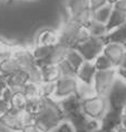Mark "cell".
<instances>
[{
  "label": "cell",
  "instance_id": "obj_1",
  "mask_svg": "<svg viewBox=\"0 0 126 132\" xmlns=\"http://www.w3.org/2000/svg\"><path fill=\"white\" fill-rule=\"evenodd\" d=\"M32 119L34 123L41 130L49 132L65 121V114L57 100L54 97H41L39 110L32 115Z\"/></svg>",
  "mask_w": 126,
  "mask_h": 132
},
{
  "label": "cell",
  "instance_id": "obj_2",
  "mask_svg": "<svg viewBox=\"0 0 126 132\" xmlns=\"http://www.w3.org/2000/svg\"><path fill=\"white\" fill-rule=\"evenodd\" d=\"M91 37L85 27L77 25L75 21L67 19L58 31V38L60 44L67 46L68 48H75L79 43Z\"/></svg>",
  "mask_w": 126,
  "mask_h": 132
},
{
  "label": "cell",
  "instance_id": "obj_3",
  "mask_svg": "<svg viewBox=\"0 0 126 132\" xmlns=\"http://www.w3.org/2000/svg\"><path fill=\"white\" fill-rule=\"evenodd\" d=\"M34 122L32 114L26 112L25 110H15L10 109L0 117V124L6 127L12 132H20L26 124Z\"/></svg>",
  "mask_w": 126,
  "mask_h": 132
},
{
  "label": "cell",
  "instance_id": "obj_4",
  "mask_svg": "<svg viewBox=\"0 0 126 132\" xmlns=\"http://www.w3.org/2000/svg\"><path fill=\"white\" fill-rule=\"evenodd\" d=\"M106 101L108 104V109L122 111L126 106V81L116 76L111 90H109Z\"/></svg>",
  "mask_w": 126,
  "mask_h": 132
},
{
  "label": "cell",
  "instance_id": "obj_5",
  "mask_svg": "<svg viewBox=\"0 0 126 132\" xmlns=\"http://www.w3.org/2000/svg\"><path fill=\"white\" fill-rule=\"evenodd\" d=\"M108 109L106 97L94 95L92 97L82 100V110L89 119L99 121Z\"/></svg>",
  "mask_w": 126,
  "mask_h": 132
},
{
  "label": "cell",
  "instance_id": "obj_6",
  "mask_svg": "<svg viewBox=\"0 0 126 132\" xmlns=\"http://www.w3.org/2000/svg\"><path fill=\"white\" fill-rule=\"evenodd\" d=\"M65 120L70 123L75 132H91L101 128L99 121L89 119L82 109L65 115Z\"/></svg>",
  "mask_w": 126,
  "mask_h": 132
},
{
  "label": "cell",
  "instance_id": "obj_7",
  "mask_svg": "<svg viewBox=\"0 0 126 132\" xmlns=\"http://www.w3.org/2000/svg\"><path fill=\"white\" fill-rule=\"evenodd\" d=\"M104 40L103 38L88 37L84 42L79 43L75 49L83 56V58L87 62H94L104 49Z\"/></svg>",
  "mask_w": 126,
  "mask_h": 132
},
{
  "label": "cell",
  "instance_id": "obj_8",
  "mask_svg": "<svg viewBox=\"0 0 126 132\" xmlns=\"http://www.w3.org/2000/svg\"><path fill=\"white\" fill-rule=\"evenodd\" d=\"M116 76H117L116 68L96 72V74L94 76V82H93V86L95 88L96 94L103 97L107 96Z\"/></svg>",
  "mask_w": 126,
  "mask_h": 132
},
{
  "label": "cell",
  "instance_id": "obj_9",
  "mask_svg": "<svg viewBox=\"0 0 126 132\" xmlns=\"http://www.w3.org/2000/svg\"><path fill=\"white\" fill-rule=\"evenodd\" d=\"M79 81L77 77H71V76H60L56 81L55 83V92L52 97L55 100H62V98L70 96V95L76 94L77 92Z\"/></svg>",
  "mask_w": 126,
  "mask_h": 132
},
{
  "label": "cell",
  "instance_id": "obj_10",
  "mask_svg": "<svg viewBox=\"0 0 126 132\" xmlns=\"http://www.w3.org/2000/svg\"><path fill=\"white\" fill-rule=\"evenodd\" d=\"M123 122V112L113 110V109H107L103 118L99 120V125L101 129L105 132L107 131H115L117 128L122 125Z\"/></svg>",
  "mask_w": 126,
  "mask_h": 132
},
{
  "label": "cell",
  "instance_id": "obj_11",
  "mask_svg": "<svg viewBox=\"0 0 126 132\" xmlns=\"http://www.w3.org/2000/svg\"><path fill=\"white\" fill-rule=\"evenodd\" d=\"M125 53L126 51L124 46L117 44V43H105L104 49H103V54L111 61L114 68L119 67L123 58H124Z\"/></svg>",
  "mask_w": 126,
  "mask_h": 132
},
{
  "label": "cell",
  "instance_id": "obj_12",
  "mask_svg": "<svg viewBox=\"0 0 126 132\" xmlns=\"http://www.w3.org/2000/svg\"><path fill=\"white\" fill-rule=\"evenodd\" d=\"M29 82V76L25 71H18L17 73L6 77V85L14 93H21L22 88Z\"/></svg>",
  "mask_w": 126,
  "mask_h": 132
},
{
  "label": "cell",
  "instance_id": "obj_13",
  "mask_svg": "<svg viewBox=\"0 0 126 132\" xmlns=\"http://www.w3.org/2000/svg\"><path fill=\"white\" fill-rule=\"evenodd\" d=\"M66 10L68 14V19H75L79 15L91 10L88 0H67Z\"/></svg>",
  "mask_w": 126,
  "mask_h": 132
},
{
  "label": "cell",
  "instance_id": "obj_14",
  "mask_svg": "<svg viewBox=\"0 0 126 132\" xmlns=\"http://www.w3.org/2000/svg\"><path fill=\"white\" fill-rule=\"evenodd\" d=\"M96 72H97V70H96V67L94 65V62L85 61L83 63V65L78 68L76 77H77V80L79 82H82V83L93 84Z\"/></svg>",
  "mask_w": 126,
  "mask_h": 132
},
{
  "label": "cell",
  "instance_id": "obj_15",
  "mask_svg": "<svg viewBox=\"0 0 126 132\" xmlns=\"http://www.w3.org/2000/svg\"><path fill=\"white\" fill-rule=\"evenodd\" d=\"M18 71H21V68L17 61L11 56V53L10 55H8L7 57L2 58L0 61V75H2L5 78L11 74L17 73Z\"/></svg>",
  "mask_w": 126,
  "mask_h": 132
},
{
  "label": "cell",
  "instance_id": "obj_16",
  "mask_svg": "<svg viewBox=\"0 0 126 132\" xmlns=\"http://www.w3.org/2000/svg\"><path fill=\"white\" fill-rule=\"evenodd\" d=\"M58 103L60 105L65 115L82 109V100L79 98L77 94L70 95V96H67V97L62 98V100H59Z\"/></svg>",
  "mask_w": 126,
  "mask_h": 132
},
{
  "label": "cell",
  "instance_id": "obj_17",
  "mask_svg": "<svg viewBox=\"0 0 126 132\" xmlns=\"http://www.w3.org/2000/svg\"><path fill=\"white\" fill-rule=\"evenodd\" d=\"M105 43H117V44L124 45L126 43V21L118 28L107 32V35L103 38Z\"/></svg>",
  "mask_w": 126,
  "mask_h": 132
},
{
  "label": "cell",
  "instance_id": "obj_18",
  "mask_svg": "<svg viewBox=\"0 0 126 132\" xmlns=\"http://www.w3.org/2000/svg\"><path fill=\"white\" fill-rule=\"evenodd\" d=\"M59 42L58 31L54 29H44L39 32L37 37V45L38 46H52Z\"/></svg>",
  "mask_w": 126,
  "mask_h": 132
},
{
  "label": "cell",
  "instance_id": "obj_19",
  "mask_svg": "<svg viewBox=\"0 0 126 132\" xmlns=\"http://www.w3.org/2000/svg\"><path fill=\"white\" fill-rule=\"evenodd\" d=\"M126 21V12L117 10L113 7L112 14L109 16V19L106 22V29H107V32L114 30V29L118 28L119 26H122L124 22Z\"/></svg>",
  "mask_w": 126,
  "mask_h": 132
},
{
  "label": "cell",
  "instance_id": "obj_20",
  "mask_svg": "<svg viewBox=\"0 0 126 132\" xmlns=\"http://www.w3.org/2000/svg\"><path fill=\"white\" fill-rule=\"evenodd\" d=\"M40 72H41V77L44 83H56V81L60 77V72H59V68L57 65L40 66Z\"/></svg>",
  "mask_w": 126,
  "mask_h": 132
},
{
  "label": "cell",
  "instance_id": "obj_21",
  "mask_svg": "<svg viewBox=\"0 0 126 132\" xmlns=\"http://www.w3.org/2000/svg\"><path fill=\"white\" fill-rule=\"evenodd\" d=\"M86 30L89 34L91 37H96V38H104L107 35V29H106V25L102 24V22L91 20V22L86 26Z\"/></svg>",
  "mask_w": 126,
  "mask_h": 132
},
{
  "label": "cell",
  "instance_id": "obj_22",
  "mask_svg": "<svg viewBox=\"0 0 126 132\" xmlns=\"http://www.w3.org/2000/svg\"><path fill=\"white\" fill-rule=\"evenodd\" d=\"M65 61L67 62L74 70H76V72H77L78 68L80 67V66L83 65V63L85 62V59L83 58V56L79 54L75 48H69L67 54H66Z\"/></svg>",
  "mask_w": 126,
  "mask_h": 132
},
{
  "label": "cell",
  "instance_id": "obj_23",
  "mask_svg": "<svg viewBox=\"0 0 126 132\" xmlns=\"http://www.w3.org/2000/svg\"><path fill=\"white\" fill-rule=\"evenodd\" d=\"M112 10H113V5L111 4H107L101 8L96 9L95 11H93V20L106 25V22L109 19V16L112 14Z\"/></svg>",
  "mask_w": 126,
  "mask_h": 132
},
{
  "label": "cell",
  "instance_id": "obj_24",
  "mask_svg": "<svg viewBox=\"0 0 126 132\" xmlns=\"http://www.w3.org/2000/svg\"><path fill=\"white\" fill-rule=\"evenodd\" d=\"M21 93L24 94L26 98H32V97H41L40 94V84H36L28 82L24 86Z\"/></svg>",
  "mask_w": 126,
  "mask_h": 132
},
{
  "label": "cell",
  "instance_id": "obj_25",
  "mask_svg": "<svg viewBox=\"0 0 126 132\" xmlns=\"http://www.w3.org/2000/svg\"><path fill=\"white\" fill-rule=\"evenodd\" d=\"M76 94L78 95L80 100H85V98H88V97H92L94 95H96V92H95V88L93 86V84H86V83L79 82Z\"/></svg>",
  "mask_w": 126,
  "mask_h": 132
},
{
  "label": "cell",
  "instance_id": "obj_26",
  "mask_svg": "<svg viewBox=\"0 0 126 132\" xmlns=\"http://www.w3.org/2000/svg\"><path fill=\"white\" fill-rule=\"evenodd\" d=\"M26 105V97L22 93H14L10 102H9V106L10 109L15 110H25Z\"/></svg>",
  "mask_w": 126,
  "mask_h": 132
},
{
  "label": "cell",
  "instance_id": "obj_27",
  "mask_svg": "<svg viewBox=\"0 0 126 132\" xmlns=\"http://www.w3.org/2000/svg\"><path fill=\"white\" fill-rule=\"evenodd\" d=\"M94 65L97 71H105V70H111L114 68V66L111 63V61L106 57L104 54H101L94 61Z\"/></svg>",
  "mask_w": 126,
  "mask_h": 132
},
{
  "label": "cell",
  "instance_id": "obj_28",
  "mask_svg": "<svg viewBox=\"0 0 126 132\" xmlns=\"http://www.w3.org/2000/svg\"><path fill=\"white\" fill-rule=\"evenodd\" d=\"M41 103V97H32V98H26V105L25 111L34 115L36 112L39 110Z\"/></svg>",
  "mask_w": 126,
  "mask_h": 132
},
{
  "label": "cell",
  "instance_id": "obj_29",
  "mask_svg": "<svg viewBox=\"0 0 126 132\" xmlns=\"http://www.w3.org/2000/svg\"><path fill=\"white\" fill-rule=\"evenodd\" d=\"M58 68H59V72H60V76H71V77H76V74L77 72L76 70L71 67L70 65L68 64L67 62L65 61H61L59 64H57Z\"/></svg>",
  "mask_w": 126,
  "mask_h": 132
},
{
  "label": "cell",
  "instance_id": "obj_30",
  "mask_svg": "<svg viewBox=\"0 0 126 132\" xmlns=\"http://www.w3.org/2000/svg\"><path fill=\"white\" fill-rule=\"evenodd\" d=\"M55 83H40V94L41 97H52L55 92Z\"/></svg>",
  "mask_w": 126,
  "mask_h": 132
},
{
  "label": "cell",
  "instance_id": "obj_31",
  "mask_svg": "<svg viewBox=\"0 0 126 132\" xmlns=\"http://www.w3.org/2000/svg\"><path fill=\"white\" fill-rule=\"evenodd\" d=\"M49 132H75V131L70 125V123L65 120L64 122H61L58 127H56L55 129H52V130L49 131Z\"/></svg>",
  "mask_w": 126,
  "mask_h": 132
},
{
  "label": "cell",
  "instance_id": "obj_32",
  "mask_svg": "<svg viewBox=\"0 0 126 132\" xmlns=\"http://www.w3.org/2000/svg\"><path fill=\"white\" fill-rule=\"evenodd\" d=\"M88 1H89V8H91L92 11H95L96 9L108 4L107 0H88Z\"/></svg>",
  "mask_w": 126,
  "mask_h": 132
},
{
  "label": "cell",
  "instance_id": "obj_33",
  "mask_svg": "<svg viewBox=\"0 0 126 132\" xmlns=\"http://www.w3.org/2000/svg\"><path fill=\"white\" fill-rule=\"evenodd\" d=\"M20 132H45V131H44V130H41V129L39 128L36 123L31 122V123L26 124L25 127L20 130Z\"/></svg>",
  "mask_w": 126,
  "mask_h": 132
},
{
  "label": "cell",
  "instance_id": "obj_34",
  "mask_svg": "<svg viewBox=\"0 0 126 132\" xmlns=\"http://www.w3.org/2000/svg\"><path fill=\"white\" fill-rule=\"evenodd\" d=\"M12 95H14V92H12L9 87L6 86L4 90H2V96H1V98H2L4 101H6V102H7V103L9 104V102H10Z\"/></svg>",
  "mask_w": 126,
  "mask_h": 132
},
{
  "label": "cell",
  "instance_id": "obj_35",
  "mask_svg": "<svg viewBox=\"0 0 126 132\" xmlns=\"http://www.w3.org/2000/svg\"><path fill=\"white\" fill-rule=\"evenodd\" d=\"M113 7L115 9H117V10L126 12V0H117V1L113 5Z\"/></svg>",
  "mask_w": 126,
  "mask_h": 132
},
{
  "label": "cell",
  "instance_id": "obj_36",
  "mask_svg": "<svg viewBox=\"0 0 126 132\" xmlns=\"http://www.w3.org/2000/svg\"><path fill=\"white\" fill-rule=\"evenodd\" d=\"M9 104L6 101H4L2 98H0V117H2L6 112L9 110Z\"/></svg>",
  "mask_w": 126,
  "mask_h": 132
},
{
  "label": "cell",
  "instance_id": "obj_37",
  "mask_svg": "<svg viewBox=\"0 0 126 132\" xmlns=\"http://www.w3.org/2000/svg\"><path fill=\"white\" fill-rule=\"evenodd\" d=\"M116 71H117L118 76L126 81V70H123V68H116Z\"/></svg>",
  "mask_w": 126,
  "mask_h": 132
},
{
  "label": "cell",
  "instance_id": "obj_38",
  "mask_svg": "<svg viewBox=\"0 0 126 132\" xmlns=\"http://www.w3.org/2000/svg\"><path fill=\"white\" fill-rule=\"evenodd\" d=\"M8 55H10V53H7V52H6V49H4L1 46H0V61H1L2 58L7 57Z\"/></svg>",
  "mask_w": 126,
  "mask_h": 132
},
{
  "label": "cell",
  "instance_id": "obj_39",
  "mask_svg": "<svg viewBox=\"0 0 126 132\" xmlns=\"http://www.w3.org/2000/svg\"><path fill=\"white\" fill-rule=\"evenodd\" d=\"M6 86H7V85H6V78L2 76V75H0V88L4 90Z\"/></svg>",
  "mask_w": 126,
  "mask_h": 132
},
{
  "label": "cell",
  "instance_id": "obj_40",
  "mask_svg": "<svg viewBox=\"0 0 126 132\" xmlns=\"http://www.w3.org/2000/svg\"><path fill=\"white\" fill-rule=\"evenodd\" d=\"M118 68H123V70H126V53L124 55V58H123V61L121 63V65H119Z\"/></svg>",
  "mask_w": 126,
  "mask_h": 132
},
{
  "label": "cell",
  "instance_id": "obj_41",
  "mask_svg": "<svg viewBox=\"0 0 126 132\" xmlns=\"http://www.w3.org/2000/svg\"><path fill=\"white\" fill-rule=\"evenodd\" d=\"M115 131H116V132H126V128H124L123 125H121V127L117 128Z\"/></svg>",
  "mask_w": 126,
  "mask_h": 132
},
{
  "label": "cell",
  "instance_id": "obj_42",
  "mask_svg": "<svg viewBox=\"0 0 126 132\" xmlns=\"http://www.w3.org/2000/svg\"><path fill=\"white\" fill-rule=\"evenodd\" d=\"M122 125H123V127H124V128H126V118H124V117H123V122H122Z\"/></svg>",
  "mask_w": 126,
  "mask_h": 132
},
{
  "label": "cell",
  "instance_id": "obj_43",
  "mask_svg": "<svg viewBox=\"0 0 126 132\" xmlns=\"http://www.w3.org/2000/svg\"><path fill=\"white\" fill-rule=\"evenodd\" d=\"M91 132H105V131L102 130L101 128H98V129H96V130H94V131H91Z\"/></svg>",
  "mask_w": 126,
  "mask_h": 132
},
{
  "label": "cell",
  "instance_id": "obj_44",
  "mask_svg": "<svg viewBox=\"0 0 126 132\" xmlns=\"http://www.w3.org/2000/svg\"><path fill=\"white\" fill-rule=\"evenodd\" d=\"M108 1V4H111V5H114L116 1H117V0H107Z\"/></svg>",
  "mask_w": 126,
  "mask_h": 132
},
{
  "label": "cell",
  "instance_id": "obj_45",
  "mask_svg": "<svg viewBox=\"0 0 126 132\" xmlns=\"http://www.w3.org/2000/svg\"><path fill=\"white\" fill-rule=\"evenodd\" d=\"M123 117L126 118V106H125L124 109H123Z\"/></svg>",
  "mask_w": 126,
  "mask_h": 132
},
{
  "label": "cell",
  "instance_id": "obj_46",
  "mask_svg": "<svg viewBox=\"0 0 126 132\" xmlns=\"http://www.w3.org/2000/svg\"><path fill=\"white\" fill-rule=\"evenodd\" d=\"M2 96V88H0V98Z\"/></svg>",
  "mask_w": 126,
  "mask_h": 132
},
{
  "label": "cell",
  "instance_id": "obj_47",
  "mask_svg": "<svg viewBox=\"0 0 126 132\" xmlns=\"http://www.w3.org/2000/svg\"><path fill=\"white\" fill-rule=\"evenodd\" d=\"M123 46H124V48H125V51H126V43H125V44L123 45Z\"/></svg>",
  "mask_w": 126,
  "mask_h": 132
},
{
  "label": "cell",
  "instance_id": "obj_48",
  "mask_svg": "<svg viewBox=\"0 0 126 132\" xmlns=\"http://www.w3.org/2000/svg\"><path fill=\"white\" fill-rule=\"evenodd\" d=\"M8 1H9V2H12V1H14V0H8Z\"/></svg>",
  "mask_w": 126,
  "mask_h": 132
},
{
  "label": "cell",
  "instance_id": "obj_49",
  "mask_svg": "<svg viewBox=\"0 0 126 132\" xmlns=\"http://www.w3.org/2000/svg\"><path fill=\"white\" fill-rule=\"evenodd\" d=\"M107 132H116V131H107Z\"/></svg>",
  "mask_w": 126,
  "mask_h": 132
}]
</instances>
